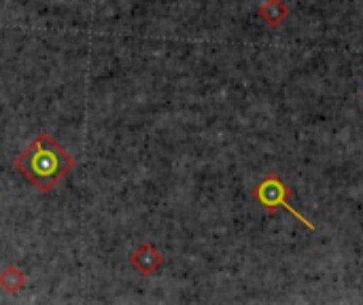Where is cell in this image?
I'll list each match as a JSON object with an SVG mask.
<instances>
[{"label":"cell","instance_id":"5","mask_svg":"<svg viewBox=\"0 0 363 305\" xmlns=\"http://www.w3.org/2000/svg\"><path fill=\"white\" fill-rule=\"evenodd\" d=\"M28 287V276L23 274V270H19L17 265H6L0 272V289L6 295H17Z\"/></svg>","mask_w":363,"mask_h":305},{"label":"cell","instance_id":"3","mask_svg":"<svg viewBox=\"0 0 363 305\" xmlns=\"http://www.w3.org/2000/svg\"><path fill=\"white\" fill-rule=\"evenodd\" d=\"M166 263V257L160 253V248H155L153 244H140L132 255H130V267L136 270L140 276L149 278L153 274H157Z\"/></svg>","mask_w":363,"mask_h":305},{"label":"cell","instance_id":"2","mask_svg":"<svg viewBox=\"0 0 363 305\" xmlns=\"http://www.w3.org/2000/svg\"><path fill=\"white\" fill-rule=\"evenodd\" d=\"M253 202H257V206H262L268 214H277L279 210H287L289 214H294L306 229L315 231V225L298 210L291 206V197H294V189L274 172L266 174L251 191Z\"/></svg>","mask_w":363,"mask_h":305},{"label":"cell","instance_id":"1","mask_svg":"<svg viewBox=\"0 0 363 305\" xmlns=\"http://www.w3.org/2000/svg\"><path fill=\"white\" fill-rule=\"evenodd\" d=\"M13 168L40 193H51L70 172H74V157L49 134L40 132L30 144L15 155Z\"/></svg>","mask_w":363,"mask_h":305},{"label":"cell","instance_id":"4","mask_svg":"<svg viewBox=\"0 0 363 305\" xmlns=\"http://www.w3.org/2000/svg\"><path fill=\"white\" fill-rule=\"evenodd\" d=\"M291 8L285 0H262L259 4V19L268 25V28H279L285 23V19L289 17Z\"/></svg>","mask_w":363,"mask_h":305}]
</instances>
